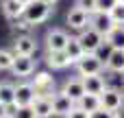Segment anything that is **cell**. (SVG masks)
I'll return each instance as SVG.
<instances>
[{
  "mask_svg": "<svg viewBox=\"0 0 124 118\" xmlns=\"http://www.w3.org/2000/svg\"><path fill=\"white\" fill-rule=\"evenodd\" d=\"M50 11H52L50 4H46V2H41V0H33L31 4H26L22 18H24L28 24L37 26V24H41V22H46V20L50 18Z\"/></svg>",
  "mask_w": 124,
  "mask_h": 118,
  "instance_id": "1",
  "label": "cell"
},
{
  "mask_svg": "<svg viewBox=\"0 0 124 118\" xmlns=\"http://www.w3.org/2000/svg\"><path fill=\"white\" fill-rule=\"evenodd\" d=\"M74 66H76L78 77H92V74H102V72H105V61H102V57H98L96 53L83 55V59H81L78 64H74Z\"/></svg>",
  "mask_w": 124,
  "mask_h": 118,
  "instance_id": "2",
  "label": "cell"
},
{
  "mask_svg": "<svg viewBox=\"0 0 124 118\" xmlns=\"http://www.w3.org/2000/svg\"><path fill=\"white\" fill-rule=\"evenodd\" d=\"M31 85L35 90V99H52L54 96V77L50 72H35Z\"/></svg>",
  "mask_w": 124,
  "mask_h": 118,
  "instance_id": "3",
  "label": "cell"
},
{
  "mask_svg": "<svg viewBox=\"0 0 124 118\" xmlns=\"http://www.w3.org/2000/svg\"><path fill=\"white\" fill-rule=\"evenodd\" d=\"M78 42H81V46H83L85 55H87V53H96V55H98V50L105 46V35H102V33H98L96 28L87 26L85 31H81V33H78Z\"/></svg>",
  "mask_w": 124,
  "mask_h": 118,
  "instance_id": "4",
  "label": "cell"
},
{
  "mask_svg": "<svg viewBox=\"0 0 124 118\" xmlns=\"http://www.w3.org/2000/svg\"><path fill=\"white\" fill-rule=\"evenodd\" d=\"M35 68H37V61L33 59V55H15L13 57L11 72L15 77H31V74H35Z\"/></svg>",
  "mask_w": 124,
  "mask_h": 118,
  "instance_id": "5",
  "label": "cell"
},
{
  "mask_svg": "<svg viewBox=\"0 0 124 118\" xmlns=\"http://www.w3.org/2000/svg\"><path fill=\"white\" fill-rule=\"evenodd\" d=\"M124 105V94L116 88H107L102 94H100V107L107 109V112H120Z\"/></svg>",
  "mask_w": 124,
  "mask_h": 118,
  "instance_id": "6",
  "label": "cell"
},
{
  "mask_svg": "<svg viewBox=\"0 0 124 118\" xmlns=\"http://www.w3.org/2000/svg\"><path fill=\"white\" fill-rule=\"evenodd\" d=\"M89 18H92V13H87L85 9H81V7H72L70 11H68V26L72 28V31H85L87 26H89Z\"/></svg>",
  "mask_w": 124,
  "mask_h": 118,
  "instance_id": "7",
  "label": "cell"
},
{
  "mask_svg": "<svg viewBox=\"0 0 124 118\" xmlns=\"http://www.w3.org/2000/svg\"><path fill=\"white\" fill-rule=\"evenodd\" d=\"M70 35L63 28H50L46 33V50H65Z\"/></svg>",
  "mask_w": 124,
  "mask_h": 118,
  "instance_id": "8",
  "label": "cell"
},
{
  "mask_svg": "<svg viewBox=\"0 0 124 118\" xmlns=\"http://www.w3.org/2000/svg\"><path fill=\"white\" fill-rule=\"evenodd\" d=\"M63 94H68L74 103H78L83 96H85V85H83V77H72L63 83Z\"/></svg>",
  "mask_w": 124,
  "mask_h": 118,
  "instance_id": "9",
  "label": "cell"
},
{
  "mask_svg": "<svg viewBox=\"0 0 124 118\" xmlns=\"http://www.w3.org/2000/svg\"><path fill=\"white\" fill-rule=\"evenodd\" d=\"M89 26H92V28H96L98 33L107 35L116 24H113V20H111V15H109V13L96 11V13H92V18H89Z\"/></svg>",
  "mask_w": 124,
  "mask_h": 118,
  "instance_id": "10",
  "label": "cell"
},
{
  "mask_svg": "<svg viewBox=\"0 0 124 118\" xmlns=\"http://www.w3.org/2000/svg\"><path fill=\"white\" fill-rule=\"evenodd\" d=\"M35 101V90L31 83H17L15 85V105L13 107H24V105H33Z\"/></svg>",
  "mask_w": 124,
  "mask_h": 118,
  "instance_id": "11",
  "label": "cell"
},
{
  "mask_svg": "<svg viewBox=\"0 0 124 118\" xmlns=\"http://www.w3.org/2000/svg\"><path fill=\"white\" fill-rule=\"evenodd\" d=\"M74 105H76V103H74L68 94L54 92V96H52V116H65Z\"/></svg>",
  "mask_w": 124,
  "mask_h": 118,
  "instance_id": "12",
  "label": "cell"
},
{
  "mask_svg": "<svg viewBox=\"0 0 124 118\" xmlns=\"http://www.w3.org/2000/svg\"><path fill=\"white\" fill-rule=\"evenodd\" d=\"M37 50V42L31 35H20L13 42V55H35Z\"/></svg>",
  "mask_w": 124,
  "mask_h": 118,
  "instance_id": "13",
  "label": "cell"
},
{
  "mask_svg": "<svg viewBox=\"0 0 124 118\" xmlns=\"http://www.w3.org/2000/svg\"><path fill=\"white\" fill-rule=\"evenodd\" d=\"M46 64L52 70H63L70 66V59L63 50H46Z\"/></svg>",
  "mask_w": 124,
  "mask_h": 118,
  "instance_id": "14",
  "label": "cell"
},
{
  "mask_svg": "<svg viewBox=\"0 0 124 118\" xmlns=\"http://www.w3.org/2000/svg\"><path fill=\"white\" fill-rule=\"evenodd\" d=\"M83 85H85V94H96L100 96L107 85H105V79L102 74H92V77H83Z\"/></svg>",
  "mask_w": 124,
  "mask_h": 118,
  "instance_id": "15",
  "label": "cell"
},
{
  "mask_svg": "<svg viewBox=\"0 0 124 118\" xmlns=\"http://www.w3.org/2000/svg\"><path fill=\"white\" fill-rule=\"evenodd\" d=\"M105 70L124 74V50H111L105 59Z\"/></svg>",
  "mask_w": 124,
  "mask_h": 118,
  "instance_id": "16",
  "label": "cell"
},
{
  "mask_svg": "<svg viewBox=\"0 0 124 118\" xmlns=\"http://www.w3.org/2000/svg\"><path fill=\"white\" fill-rule=\"evenodd\" d=\"M105 44L111 50H124V26H113L105 35Z\"/></svg>",
  "mask_w": 124,
  "mask_h": 118,
  "instance_id": "17",
  "label": "cell"
},
{
  "mask_svg": "<svg viewBox=\"0 0 124 118\" xmlns=\"http://www.w3.org/2000/svg\"><path fill=\"white\" fill-rule=\"evenodd\" d=\"M63 53L68 55L70 64H78V61L83 59V55H85V50H83V46H81L78 37H72V35H70V42H68V46H65V50H63Z\"/></svg>",
  "mask_w": 124,
  "mask_h": 118,
  "instance_id": "18",
  "label": "cell"
},
{
  "mask_svg": "<svg viewBox=\"0 0 124 118\" xmlns=\"http://www.w3.org/2000/svg\"><path fill=\"white\" fill-rule=\"evenodd\" d=\"M24 4L20 0H2V13L9 18V20H20L24 15Z\"/></svg>",
  "mask_w": 124,
  "mask_h": 118,
  "instance_id": "19",
  "label": "cell"
},
{
  "mask_svg": "<svg viewBox=\"0 0 124 118\" xmlns=\"http://www.w3.org/2000/svg\"><path fill=\"white\" fill-rule=\"evenodd\" d=\"M31 107L37 114V118H50L52 116V99H35Z\"/></svg>",
  "mask_w": 124,
  "mask_h": 118,
  "instance_id": "20",
  "label": "cell"
},
{
  "mask_svg": "<svg viewBox=\"0 0 124 118\" xmlns=\"http://www.w3.org/2000/svg\"><path fill=\"white\" fill-rule=\"evenodd\" d=\"M0 103L7 105V107H13L15 105V85L13 83H0Z\"/></svg>",
  "mask_w": 124,
  "mask_h": 118,
  "instance_id": "21",
  "label": "cell"
},
{
  "mask_svg": "<svg viewBox=\"0 0 124 118\" xmlns=\"http://www.w3.org/2000/svg\"><path fill=\"white\" fill-rule=\"evenodd\" d=\"M78 107H83L85 112H96V109H100V96H96V94H85L78 103H76Z\"/></svg>",
  "mask_w": 124,
  "mask_h": 118,
  "instance_id": "22",
  "label": "cell"
},
{
  "mask_svg": "<svg viewBox=\"0 0 124 118\" xmlns=\"http://www.w3.org/2000/svg\"><path fill=\"white\" fill-rule=\"evenodd\" d=\"M109 15H111V20H113L116 26H124V2H118V4L109 11Z\"/></svg>",
  "mask_w": 124,
  "mask_h": 118,
  "instance_id": "23",
  "label": "cell"
},
{
  "mask_svg": "<svg viewBox=\"0 0 124 118\" xmlns=\"http://www.w3.org/2000/svg\"><path fill=\"white\" fill-rule=\"evenodd\" d=\"M13 53L11 50H7V48H0V70H11V66H13Z\"/></svg>",
  "mask_w": 124,
  "mask_h": 118,
  "instance_id": "24",
  "label": "cell"
},
{
  "mask_svg": "<svg viewBox=\"0 0 124 118\" xmlns=\"http://www.w3.org/2000/svg\"><path fill=\"white\" fill-rule=\"evenodd\" d=\"M11 118H37V114L33 112L31 105H24V107H13Z\"/></svg>",
  "mask_w": 124,
  "mask_h": 118,
  "instance_id": "25",
  "label": "cell"
},
{
  "mask_svg": "<svg viewBox=\"0 0 124 118\" xmlns=\"http://www.w3.org/2000/svg\"><path fill=\"white\" fill-rule=\"evenodd\" d=\"M120 0H96V11H102V13H109Z\"/></svg>",
  "mask_w": 124,
  "mask_h": 118,
  "instance_id": "26",
  "label": "cell"
},
{
  "mask_svg": "<svg viewBox=\"0 0 124 118\" xmlns=\"http://www.w3.org/2000/svg\"><path fill=\"white\" fill-rule=\"evenodd\" d=\"M74 7H81L87 13H96V0H74Z\"/></svg>",
  "mask_w": 124,
  "mask_h": 118,
  "instance_id": "27",
  "label": "cell"
},
{
  "mask_svg": "<svg viewBox=\"0 0 124 118\" xmlns=\"http://www.w3.org/2000/svg\"><path fill=\"white\" fill-rule=\"evenodd\" d=\"M63 118H89V112H85L83 107L74 105V107H72V109H70V112H68Z\"/></svg>",
  "mask_w": 124,
  "mask_h": 118,
  "instance_id": "28",
  "label": "cell"
},
{
  "mask_svg": "<svg viewBox=\"0 0 124 118\" xmlns=\"http://www.w3.org/2000/svg\"><path fill=\"white\" fill-rule=\"evenodd\" d=\"M89 118H120V114L118 112H107V109H96V112H92L89 114Z\"/></svg>",
  "mask_w": 124,
  "mask_h": 118,
  "instance_id": "29",
  "label": "cell"
},
{
  "mask_svg": "<svg viewBox=\"0 0 124 118\" xmlns=\"http://www.w3.org/2000/svg\"><path fill=\"white\" fill-rule=\"evenodd\" d=\"M13 26H15V28H20V31H24V33L33 28V24H28V22H26L24 18H20V20H15V24H13Z\"/></svg>",
  "mask_w": 124,
  "mask_h": 118,
  "instance_id": "30",
  "label": "cell"
},
{
  "mask_svg": "<svg viewBox=\"0 0 124 118\" xmlns=\"http://www.w3.org/2000/svg\"><path fill=\"white\" fill-rule=\"evenodd\" d=\"M0 118H11L9 107H7V105H2V103H0Z\"/></svg>",
  "mask_w": 124,
  "mask_h": 118,
  "instance_id": "31",
  "label": "cell"
},
{
  "mask_svg": "<svg viewBox=\"0 0 124 118\" xmlns=\"http://www.w3.org/2000/svg\"><path fill=\"white\" fill-rule=\"evenodd\" d=\"M41 2H46V4H50V7H52V4H54V2H59V0H41Z\"/></svg>",
  "mask_w": 124,
  "mask_h": 118,
  "instance_id": "32",
  "label": "cell"
},
{
  "mask_svg": "<svg viewBox=\"0 0 124 118\" xmlns=\"http://www.w3.org/2000/svg\"><path fill=\"white\" fill-rule=\"evenodd\" d=\"M20 2H22V4H24V7H26V4H31V2H33V0H20Z\"/></svg>",
  "mask_w": 124,
  "mask_h": 118,
  "instance_id": "33",
  "label": "cell"
},
{
  "mask_svg": "<svg viewBox=\"0 0 124 118\" xmlns=\"http://www.w3.org/2000/svg\"><path fill=\"white\" fill-rule=\"evenodd\" d=\"M120 2H124V0H120Z\"/></svg>",
  "mask_w": 124,
  "mask_h": 118,
  "instance_id": "34",
  "label": "cell"
},
{
  "mask_svg": "<svg viewBox=\"0 0 124 118\" xmlns=\"http://www.w3.org/2000/svg\"><path fill=\"white\" fill-rule=\"evenodd\" d=\"M122 94H124V92H122Z\"/></svg>",
  "mask_w": 124,
  "mask_h": 118,
  "instance_id": "35",
  "label": "cell"
}]
</instances>
